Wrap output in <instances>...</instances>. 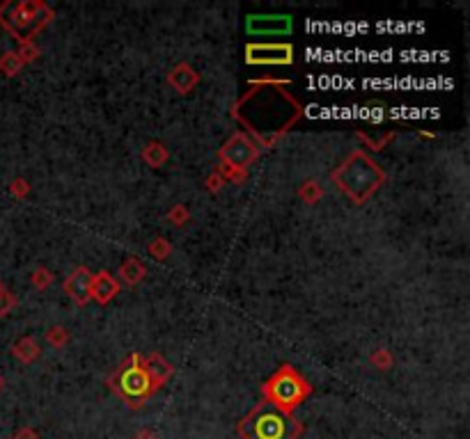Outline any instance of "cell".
<instances>
[{
	"instance_id": "obj_8",
	"label": "cell",
	"mask_w": 470,
	"mask_h": 439,
	"mask_svg": "<svg viewBox=\"0 0 470 439\" xmlns=\"http://www.w3.org/2000/svg\"><path fill=\"white\" fill-rule=\"evenodd\" d=\"M248 32L251 34H284L291 30V19L289 17H251L248 19Z\"/></svg>"
},
{
	"instance_id": "obj_3",
	"label": "cell",
	"mask_w": 470,
	"mask_h": 439,
	"mask_svg": "<svg viewBox=\"0 0 470 439\" xmlns=\"http://www.w3.org/2000/svg\"><path fill=\"white\" fill-rule=\"evenodd\" d=\"M310 394V385L305 382L291 366H282L280 371L273 373L264 385V396L266 402L277 407L284 414H291L294 409L305 400V396Z\"/></svg>"
},
{
	"instance_id": "obj_13",
	"label": "cell",
	"mask_w": 470,
	"mask_h": 439,
	"mask_svg": "<svg viewBox=\"0 0 470 439\" xmlns=\"http://www.w3.org/2000/svg\"><path fill=\"white\" fill-rule=\"evenodd\" d=\"M133 439H159L154 433H149V430H142V433H138Z\"/></svg>"
},
{
	"instance_id": "obj_9",
	"label": "cell",
	"mask_w": 470,
	"mask_h": 439,
	"mask_svg": "<svg viewBox=\"0 0 470 439\" xmlns=\"http://www.w3.org/2000/svg\"><path fill=\"white\" fill-rule=\"evenodd\" d=\"M92 279L95 277L90 275L88 268H76L65 282V291L78 302V305H83V302H88L92 298Z\"/></svg>"
},
{
	"instance_id": "obj_10",
	"label": "cell",
	"mask_w": 470,
	"mask_h": 439,
	"mask_svg": "<svg viewBox=\"0 0 470 439\" xmlns=\"http://www.w3.org/2000/svg\"><path fill=\"white\" fill-rule=\"evenodd\" d=\"M115 293H117V284L112 282L110 275L101 272V277L92 279V298H97L99 302H108Z\"/></svg>"
},
{
	"instance_id": "obj_1",
	"label": "cell",
	"mask_w": 470,
	"mask_h": 439,
	"mask_svg": "<svg viewBox=\"0 0 470 439\" xmlns=\"http://www.w3.org/2000/svg\"><path fill=\"white\" fill-rule=\"evenodd\" d=\"M337 188L351 197L355 204H362L383 183V172L372 158L362 151H353L333 174Z\"/></svg>"
},
{
	"instance_id": "obj_2",
	"label": "cell",
	"mask_w": 470,
	"mask_h": 439,
	"mask_svg": "<svg viewBox=\"0 0 470 439\" xmlns=\"http://www.w3.org/2000/svg\"><path fill=\"white\" fill-rule=\"evenodd\" d=\"M239 433L244 439H296L301 435V426L264 400L239 423Z\"/></svg>"
},
{
	"instance_id": "obj_11",
	"label": "cell",
	"mask_w": 470,
	"mask_h": 439,
	"mask_svg": "<svg viewBox=\"0 0 470 439\" xmlns=\"http://www.w3.org/2000/svg\"><path fill=\"white\" fill-rule=\"evenodd\" d=\"M12 305H14V300L10 298V295H7V291L3 289V286H0V316H3Z\"/></svg>"
},
{
	"instance_id": "obj_7",
	"label": "cell",
	"mask_w": 470,
	"mask_h": 439,
	"mask_svg": "<svg viewBox=\"0 0 470 439\" xmlns=\"http://www.w3.org/2000/svg\"><path fill=\"white\" fill-rule=\"evenodd\" d=\"M220 154H223L225 163L232 165V167H248L255 161V156H257V147H255V142L248 135L237 133L227 140V145Z\"/></svg>"
},
{
	"instance_id": "obj_5",
	"label": "cell",
	"mask_w": 470,
	"mask_h": 439,
	"mask_svg": "<svg viewBox=\"0 0 470 439\" xmlns=\"http://www.w3.org/2000/svg\"><path fill=\"white\" fill-rule=\"evenodd\" d=\"M10 10V17H0L7 25V30L17 34L19 39H26L28 34L37 32L41 25L51 19V10H46L41 3H21V5H5Z\"/></svg>"
},
{
	"instance_id": "obj_12",
	"label": "cell",
	"mask_w": 470,
	"mask_h": 439,
	"mask_svg": "<svg viewBox=\"0 0 470 439\" xmlns=\"http://www.w3.org/2000/svg\"><path fill=\"white\" fill-rule=\"evenodd\" d=\"M17 439H37V435H35L32 430H21V433L17 435Z\"/></svg>"
},
{
	"instance_id": "obj_6",
	"label": "cell",
	"mask_w": 470,
	"mask_h": 439,
	"mask_svg": "<svg viewBox=\"0 0 470 439\" xmlns=\"http://www.w3.org/2000/svg\"><path fill=\"white\" fill-rule=\"evenodd\" d=\"M248 64H291L294 48L289 44H251L246 48Z\"/></svg>"
},
{
	"instance_id": "obj_4",
	"label": "cell",
	"mask_w": 470,
	"mask_h": 439,
	"mask_svg": "<svg viewBox=\"0 0 470 439\" xmlns=\"http://www.w3.org/2000/svg\"><path fill=\"white\" fill-rule=\"evenodd\" d=\"M115 389L131 407H138L149 398V394L156 389V385L152 382V378H149V373L145 369V364L140 362V357H133L131 364H126L124 369L117 373Z\"/></svg>"
}]
</instances>
